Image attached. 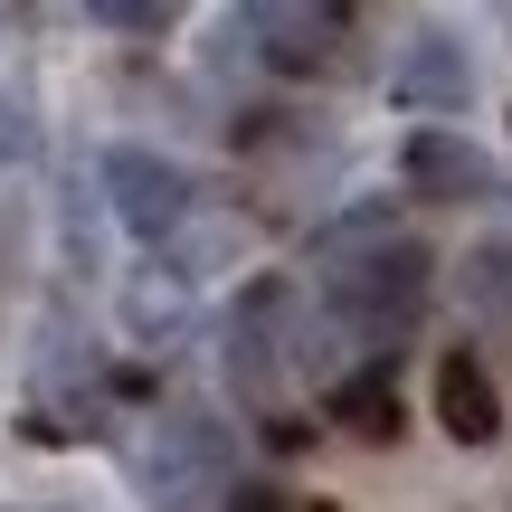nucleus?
Returning <instances> with one entry per match:
<instances>
[{
    "label": "nucleus",
    "mask_w": 512,
    "mask_h": 512,
    "mask_svg": "<svg viewBox=\"0 0 512 512\" xmlns=\"http://www.w3.org/2000/svg\"><path fill=\"white\" fill-rule=\"evenodd\" d=\"M427 275H437V256L408 228H389V238H370L351 256H323V323L361 351H399L427 313Z\"/></svg>",
    "instance_id": "nucleus-1"
},
{
    "label": "nucleus",
    "mask_w": 512,
    "mask_h": 512,
    "mask_svg": "<svg viewBox=\"0 0 512 512\" xmlns=\"http://www.w3.org/2000/svg\"><path fill=\"white\" fill-rule=\"evenodd\" d=\"M361 0H238L228 10V48L266 57L275 76H323L342 67V29Z\"/></svg>",
    "instance_id": "nucleus-2"
},
{
    "label": "nucleus",
    "mask_w": 512,
    "mask_h": 512,
    "mask_svg": "<svg viewBox=\"0 0 512 512\" xmlns=\"http://www.w3.org/2000/svg\"><path fill=\"white\" fill-rule=\"evenodd\" d=\"M105 200H114V219H124V238L171 247L190 228V209H200V190H190L181 162H162V152H143V143H114L105 152Z\"/></svg>",
    "instance_id": "nucleus-3"
},
{
    "label": "nucleus",
    "mask_w": 512,
    "mask_h": 512,
    "mask_svg": "<svg viewBox=\"0 0 512 512\" xmlns=\"http://www.w3.org/2000/svg\"><path fill=\"white\" fill-rule=\"evenodd\" d=\"M228 484H238V465H228L219 427L162 418V437H152V503L162 512H228Z\"/></svg>",
    "instance_id": "nucleus-4"
},
{
    "label": "nucleus",
    "mask_w": 512,
    "mask_h": 512,
    "mask_svg": "<svg viewBox=\"0 0 512 512\" xmlns=\"http://www.w3.org/2000/svg\"><path fill=\"white\" fill-rule=\"evenodd\" d=\"M399 181H408V200H437V209L494 200V162H484L465 133H446V124H418L399 143Z\"/></svg>",
    "instance_id": "nucleus-5"
},
{
    "label": "nucleus",
    "mask_w": 512,
    "mask_h": 512,
    "mask_svg": "<svg viewBox=\"0 0 512 512\" xmlns=\"http://www.w3.org/2000/svg\"><path fill=\"white\" fill-rule=\"evenodd\" d=\"M465 95H475L465 48L446 29H418L399 48V67H389V105H408V114H465Z\"/></svg>",
    "instance_id": "nucleus-6"
},
{
    "label": "nucleus",
    "mask_w": 512,
    "mask_h": 512,
    "mask_svg": "<svg viewBox=\"0 0 512 512\" xmlns=\"http://www.w3.org/2000/svg\"><path fill=\"white\" fill-rule=\"evenodd\" d=\"M323 408H332V427H351L361 446H399V351H370L361 370H342V380L323 389Z\"/></svg>",
    "instance_id": "nucleus-7"
},
{
    "label": "nucleus",
    "mask_w": 512,
    "mask_h": 512,
    "mask_svg": "<svg viewBox=\"0 0 512 512\" xmlns=\"http://www.w3.org/2000/svg\"><path fill=\"white\" fill-rule=\"evenodd\" d=\"M437 427L456 446H494L503 437V389L484 370V351H446L437 361Z\"/></svg>",
    "instance_id": "nucleus-8"
},
{
    "label": "nucleus",
    "mask_w": 512,
    "mask_h": 512,
    "mask_svg": "<svg viewBox=\"0 0 512 512\" xmlns=\"http://www.w3.org/2000/svg\"><path fill=\"white\" fill-rule=\"evenodd\" d=\"M124 313H133V332H143V342H152V332L171 342V332L190 323V275H181V266H152L143 285L124 294Z\"/></svg>",
    "instance_id": "nucleus-9"
},
{
    "label": "nucleus",
    "mask_w": 512,
    "mask_h": 512,
    "mask_svg": "<svg viewBox=\"0 0 512 512\" xmlns=\"http://www.w3.org/2000/svg\"><path fill=\"white\" fill-rule=\"evenodd\" d=\"M389 228H399V209H389V200H361V209H342V219H323V228H313V266H323V256H351V247H370V238H389Z\"/></svg>",
    "instance_id": "nucleus-10"
},
{
    "label": "nucleus",
    "mask_w": 512,
    "mask_h": 512,
    "mask_svg": "<svg viewBox=\"0 0 512 512\" xmlns=\"http://www.w3.org/2000/svg\"><path fill=\"white\" fill-rule=\"evenodd\" d=\"M465 304L484 323H512V247H475L465 256Z\"/></svg>",
    "instance_id": "nucleus-11"
},
{
    "label": "nucleus",
    "mask_w": 512,
    "mask_h": 512,
    "mask_svg": "<svg viewBox=\"0 0 512 512\" xmlns=\"http://www.w3.org/2000/svg\"><path fill=\"white\" fill-rule=\"evenodd\" d=\"M86 19H105V29H124V38H162L171 19H181V0H86Z\"/></svg>",
    "instance_id": "nucleus-12"
},
{
    "label": "nucleus",
    "mask_w": 512,
    "mask_h": 512,
    "mask_svg": "<svg viewBox=\"0 0 512 512\" xmlns=\"http://www.w3.org/2000/svg\"><path fill=\"white\" fill-rule=\"evenodd\" d=\"M29 162H38V124H29V105L0 86V171H29Z\"/></svg>",
    "instance_id": "nucleus-13"
},
{
    "label": "nucleus",
    "mask_w": 512,
    "mask_h": 512,
    "mask_svg": "<svg viewBox=\"0 0 512 512\" xmlns=\"http://www.w3.org/2000/svg\"><path fill=\"white\" fill-rule=\"evenodd\" d=\"M228 512H304V494H285V484H228Z\"/></svg>",
    "instance_id": "nucleus-14"
},
{
    "label": "nucleus",
    "mask_w": 512,
    "mask_h": 512,
    "mask_svg": "<svg viewBox=\"0 0 512 512\" xmlns=\"http://www.w3.org/2000/svg\"><path fill=\"white\" fill-rule=\"evenodd\" d=\"M266 446H275V456H304V446H313V418H294V408H266Z\"/></svg>",
    "instance_id": "nucleus-15"
}]
</instances>
